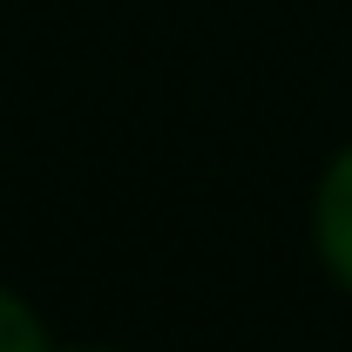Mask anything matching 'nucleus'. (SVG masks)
<instances>
[{
	"label": "nucleus",
	"mask_w": 352,
	"mask_h": 352,
	"mask_svg": "<svg viewBox=\"0 0 352 352\" xmlns=\"http://www.w3.org/2000/svg\"><path fill=\"white\" fill-rule=\"evenodd\" d=\"M61 352H116V346H61Z\"/></svg>",
	"instance_id": "nucleus-3"
},
{
	"label": "nucleus",
	"mask_w": 352,
	"mask_h": 352,
	"mask_svg": "<svg viewBox=\"0 0 352 352\" xmlns=\"http://www.w3.org/2000/svg\"><path fill=\"white\" fill-rule=\"evenodd\" d=\"M0 352H61L54 332L41 325V311L21 292H7V285H0Z\"/></svg>",
	"instance_id": "nucleus-2"
},
{
	"label": "nucleus",
	"mask_w": 352,
	"mask_h": 352,
	"mask_svg": "<svg viewBox=\"0 0 352 352\" xmlns=\"http://www.w3.org/2000/svg\"><path fill=\"white\" fill-rule=\"evenodd\" d=\"M311 251L325 264V278L352 292V142L318 170V190H311Z\"/></svg>",
	"instance_id": "nucleus-1"
}]
</instances>
